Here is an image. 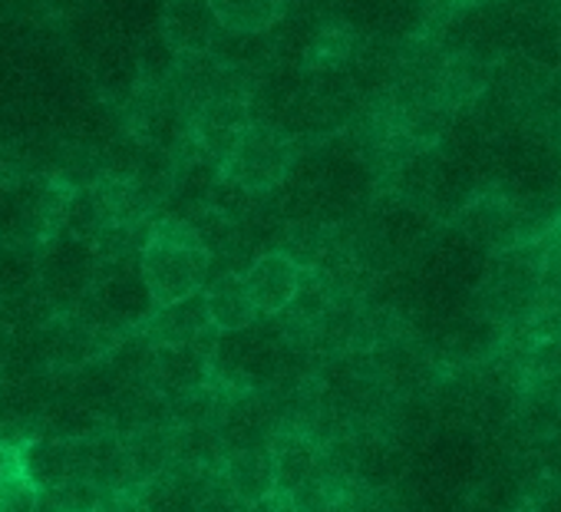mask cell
I'll return each mask as SVG.
<instances>
[{"label":"cell","instance_id":"cell-3","mask_svg":"<svg viewBox=\"0 0 561 512\" xmlns=\"http://www.w3.org/2000/svg\"><path fill=\"white\" fill-rule=\"evenodd\" d=\"M100 272L96 244L70 231H57L41 241L37 254V288L57 315H73Z\"/></svg>","mask_w":561,"mask_h":512},{"label":"cell","instance_id":"cell-11","mask_svg":"<svg viewBox=\"0 0 561 512\" xmlns=\"http://www.w3.org/2000/svg\"><path fill=\"white\" fill-rule=\"evenodd\" d=\"M139 334H142L152 348L192 344V341H202V338L215 334V325H211V311H208L205 292L188 295V298L172 301V305H159V308L149 315V321L142 325Z\"/></svg>","mask_w":561,"mask_h":512},{"label":"cell","instance_id":"cell-15","mask_svg":"<svg viewBox=\"0 0 561 512\" xmlns=\"http://www.w3.org/2000/svg\"><path fill=\"white\" fill-rule=\"evenodd\" d=\"M205 298H208L211 325H215L218 334L254 328V321L261 318L254 301H251V292L244 285V275H234V272L218 275L215 282H208Z\"/></svg>","mask_w":561,"mask_h":512},{"label":"cell","instance_id":"cell-18","mask_svg":"<svg viewBox=\"0 0 561 512\" xmlns=\"http://www.w3.org/2000/svg\"><path fill=\"white\" fill-rule=\"evenodd\" d=\"M248 512H301V509H298L295 496H288V492H274V496H267V499L248 505Z\"/></svg>","mask_w":561,"mask_h":512},{"label":"cell","instance_id":"cell-16","mask_svg":"<svg viewBox=\"0 0 561 512\" xmlns=\"http://www.w3.org/2000/svg\"><path fill=\"white\" fill-rule=\"evenodd\" d=\"M531 328L541 331V338H551L554 331H561V225L545 241L541 285H538V301L531 311Z\"/></svg>","mask_w":561,"mask_h":512},{"label":"cell","instance_id":"cell-6","mask_svg":"<svg viewBox=\"0 0 561 512\" xmlns=\"http://www.w3.org/2000/svg\"><path fill=\"white\" fill-rule=\"evenodd\" d=\"M103 436V433H100ZM100 436L87 440H54L41 436L21 446V473L24 479L44 492V489H60L73 479H90L100 463Z\"/></svg>","mask_w":561,"mask_h":512},{"label":"cell","instance_id":"cell-1","mask_svg":"<svg viewBox=\"0 0 561 512\" xmlns=\"http://www.w3.org/2000/svg\"><path fill=\"white\" fill-rule=\"evenodd\" d=\"M211 262L215 259L202 248L198 235L185 218H159L142 251V275L156 298V308L205 292L211 282Z\"/></svg>","mask_w":561,"mask_h":512},{"label":"cell","instance_id":"cell-4","mask_svg":"<svg viewBox=\"0 0 561 512\" xmlns=\"http://www.w3.org/2000/svg\"><path fill=\"white\" fill-rule=\"evenodd\" d=\"M295 169V139L267 123H251L228 162L221 166V175L234 185H241L251 195L274 192Z\"/></svg>","mask_w":561,"mask_h":512},{"label":"cell","instance_id":"cell-12","mask_svg":"<svg viewBox=\"0 0 561 512\" xmlns=\"http://www.w3.org/2000/svg\"><path fill=\"white\" fill-rule=\"evenodd\" d=\"M271 453H274V469H277V492H288V496H298L305 486H311L324 463L321 440L308 433L274 436Z\"/></svg>","mask_w":561,"mask_h":512},{"label":"cell","instance_id":"cell-5","mask_svg":"<svg viewBox=\"0 0 561 512\" xmlns=\"http://www.w3.org/2000/svg\"><path fill=\"white\" fill-rule=\"evenodd\" d=\"M280 371L277 341L257 334L254 328L218 334L211 354V384L231 394H251L274 380Z\"/></svg>","mask_w":561,"mask_h":512},{"label":"cell","instance_id":"cell-14","mask_svg":"<svg viewBox=\"0 0 561 512\" xmlns=\"http://www.w3.org/2000/svg\"><path fill=\"white\" fill-rule=\"evenodd\" d=\"M221 473H225L228 486L234 489V496L244 505H254V502H261V499H267V496L277 492V469H274L271 446L228 453Z\"/></svg>","mask_w":561,"mask_h":512},{"label":"cell","instance_id":"cell-9","mask_svg":"<svg viewBox=\"0 0 561 512\" xmlns=\"http://www.w3.org/2000/svg\"><path fill=\"white\" fill-rule=\"evenodd\" d=\"M305 269L285 251H264L244 272V285L261 318H280L298 298Z\"/></svg>","mask_w":561,"mask_h":512},{"label":"cell","instance_id":"cell-13","mask_svg":"<svg viewBox=\"0 0 561 512\" xmlns=\"http://www.w3.org/2000/svg\"><path fill=\"white\" fill-rule=\"evenodd\" d=\"M459 225L466 228V235H472L476 241H485L499 251L522 244V212L508 198L482 195V198L469 202L459 215Z\"/></svg>","mask_w":561,"mask_h":512},{"label":"cell","instance_id":"cell-7","mask_svg":"<svg viewBox=\"0 0 561 512\" xmlns=\"http://www.w3.org/2000/svg\"><path fill=\"white\" fill-rule=\"evenodd\" d=\"M218 331L192 341V344H172L152 351V387L165 400H179L185 394H195L211 384V354H215Z\"/></svg>","mask_w":561,"mask_h":512},{"label":"cell","instance_id":"cell-17","mask_svg":"<svg viewBox=\"0 0 561 512\" xmlns=\"http://www.w3.org/2000/svg\"><path fill=\"white\" fill-rule=\"evenodd\" d=\"M211 11L225 34L254 37L264 34L288 11V0H211Z\"/></svg>","mask_w":561,"mask_h":512},{"label":"cell","instance_id":"cell-8","mask_svg":"<svg viewBox=\"0 0 561 512\" xmlns=\"http://www.w3.org/2000/svg\"><path fill=\"white\" fill-rule=\"evenodd\" d=\"M251 110L244 96H225V100H211L198 110H192L188 116V129H192V143L195 149L215 162L218 169L228 162V156L234 152L241 133L251 126Z\"/></svg>","mask_w":561,"mask_h":512},{"label":"cell","instance_id":"cell-10","mask_svg":"<svg viewBox=\"0 0 561 512\" xmlns=\"http://www.w3.org/2000/svg\"><path fill=\"white\" fill-rule=\"evenodd\" d=\"M221 24L211 11V0H165L162 8V41L175 57H198L218 47Z\"/></svg>","mask_w":561,"mask_h":512},{"label":"cell","instance_id":"cell-19","mask_svg":"<svg viewBox=\"0 0 561 512\" xmlns=\"http://www.w3.org/2000/svg\"><path fill=\"white\" fill-rule=\"evenodd\" d=\"M321 512H341L337 505H328V509H321Z\"/></svg>","mask_w":561,"mask_h":512},{"label":"cell","instance_id":"cell-2","mask_svg":"<svg viewBox=\"0 0 561 512\" xmlns=\"http://www.w3.org/2000/svg\"><path fill=\"white\" fill-rule=\"evenodd\" d=\"M156 311V298L146 285L142 275V254L139 259H123V262H100V272L77 305L73 318L83 325L113 334V338H129L142 331L149 315Z\"/></svg>","mask_w":561,"mask_h":512}]
</instances>
